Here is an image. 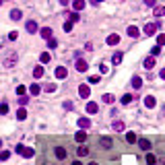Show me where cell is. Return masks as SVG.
Returning <instances> with one entry per match:
<instances>
[{"label":"cell","mask_w":165,"mask_h":165,"mask_svg":"<svg viewBox=\"0 0 165 165\" xmlns=\"http://www.w3.org/2000/svg\"><path fill=\"white\" fill-rule=\"evenodd\" d=\"M25 87H23V85H19V87H17V95H25Z\"/></svg>","instance_id":"7bdbcfd3"},{"label":"cell","mask_w":165,"mask_h":165,"mask_svg":"<svg viewBox=\"0 0 165 165\" xmlns=\"http://www.w3.org/2000/svg\"><path fill=\"white\" fill-rule=\"evenodd\" d=\"M136 142H138V147H140L142 151H149V149H151V142H149L147 138H138Z\"/></svg>","instance_id":"7c38bea8"},{"label":"cell","mask_w":165,"mask_h":165,"mask_svg":"<svg viewBox=\"0 0 165 165\" xmlns=\"http://www.w3.org/2000/svg\"><path fill=\"white\" fill-rule=\"evenodd\" d=\"M114 130L116 132H122V130H124V122H120V120L114 122Z\"/></svg>","instance_id":"1f68e13d"},{"label":"cell","mask_w":165,"mask_h":165,"mask_svg":"<svg viewBox=\"0 0 165 165\" xmlns=\"http://www.w3.org/2000/svg\"><path fill=\"white\" fill-rule=\"evenodd\" d=\"M161 54V45H153L151 48V56H159Z\"/></svg>","instance_id":"836d02e7"},{"label":"cell","mask_w":165,"mask_h":165,"mask_svg":"<svg viewBox=\"0 0 165 165\" xmlns=\"http://www.w3.org/2000/svg\"><path fill=\"white\" fill-rule=\"evenodd\" d=\"M79 95L83 97V99H87V97L91 95V89H89V85H80V87H79Z\"/></svg>","instance_id":"3957f363"},{"label":"cell","mask_w":165,"mask_h":165,"mask_svg":"<svg viewBox=\"0 0 165 165\" xmlns=\"http://www.w3.org/2000/svg\"><path fill=\"white\" fill-rule=\"evenodd\" d=\"M75 140H76V142H80V145H83V142H85V140H87V132H85V130H79V132H76V134H75Z\"/></svg>","instance_id":"30bf717a"},{"label":"cell","mask_w":165,"mask_h":165,"mask_svg":"<svg viewBox=\"0 0 165 165\" xmlns=\"http://www.w3.org/2000/svg\"><path fill=\"white\" fill-rule=\"evenodd\" d=\"M80 19V17H79V13H76V10H75V13H70V15H68V21H70V23H76V21H79Z\"/></svg>","instance_id":"d6a6232c"},{"label":"cell","mask_w":165,"mask_h":165,"mask_svg":"<svg viewBox=\"0 0 165 165\" xmlns=\"http://www.w3.org/2000/svg\"><path fill=\"white\" fill-rule=\"evenodd\" d=\"M56 157H58V159H66V149L64 147H56Z\"/></svg>","instance_id":"5bb4252c"},{"label":"cell","mask_w":165,"mask_h":165,"mask_svg":"<svg viewBox=\"0 0 165 165\" xmlns=\"http://www.w3.org/2000/svg\"><path fill=\"white\" fill-rule=\"evenodd\" d=\"M25 118H27V111H25V107H21L17 111V120H25Z\"/></svg>","instance_id":"f546056e"},{"label":"cell","mask_w":165,"mask_h":165,"mask_svg":"<svg viewBox=\"0 0 165 165\" xmlns=\"http://www.w3.org/2000/svg\"><path fill=\"white\" fill-rule=\"evenodd\" d=\"M132 87H134V89H140V87H142V79H140V76H132Z\"/></svg>","instance_id":"7402d4cb"},{"label":"cell","mask_w":165,"mask_h":165,"mask_svg":"<svg viewBox=\"0 0 165 165\" xmlns=\"http://www.w3.org/2000/svg\"><path fill=\"white\" fill-rule=\"evenodd\" d=\"M159 76H161V79L165 80V68H163V70H161V72H159Z\"/></svg>","instance_id":"7dc6e473"},{"label":"cell","mask_w":165,"mask_h":165,"mask_svg":"<svg viewBox=\"0 0 165 165\" xmlns=\"http://www.w3.org/2000/svg\"><path fill=\"white\" fill-rule=\"evenodd\" d=\"M17 153H19V155H23V157H27V159H31V157H33L35 155V151L33 149H27V147L25 145H17Z\"/></svg>","instance_id":"6da1fadb"},{"label":"cell","mask_w":165,"mask_h":165,"mask_svg":"<svg viewBox=\"0 0 165 165\" xmlns=\"http://www.w3.org/2000/svg\"><path fill=\"white\" fill-rule=\"evenodd\" d=\"M33 76L35 79H41V76H44V66H35L33 68Z\"/></svg>","instance_id":"ac0fdd59"},{"label":"cell","mask_w":165,"mask_h":165,"mask_svg":"<svg viewBox=\"0 0 165 165\" xmlns=\"http://www.w3.org/2000/svg\"><path fill=\"white\" fill-rule=\"evenodd\" d=\"M15 62H17V56L13 54V56H8V58H6V60H4V66H13V64H15Z\"/></svg>","instance_id":"83f0119b"},{"label":"cell","mask_w":165,"mask_h":165,"mask_svg":"<svg viewBox=\"0 0 165 165\" xmlns=\"http://www.w3.org/2000/svg\"><path fill=\"white\" fill-rule=\"evenodd\" d=\"M39 33H41V37H44V39H50V37H52V29H50V27H44Z\"/></svg>","instance_id":"d6986e66"},{"label":"cell","mask_w":165,"mask_h":165,"mask_svg":"<svg viewBox=\"0 0 165 165\" xmlns=\"http://www.w3.org/2000/svg\"><path fill=\"white\" fill-rule=\"evenodd\" d=\"M89 126H91V120H89V118H79V128H80V130H87Z\"/></svg>","instance_id":"52a82bcc"},{"label":"cell","mask_w":165,"mask_h":165,"mask_svg":"<svg viewBox=\"0 0 165 165\" xmlns=\"http://www.w3.org/2000/svg\"><path fill=\"white\" fill-rule=\"evenodd\" d=\"M66 75H68V70H66L64 66H58V68H56V79H66Z\"/></svg>","instance_id":"8fae6325"},{"label":"cell","mask_w":165,"mask_h":165,"mask_svg":"<svg viewBox=\"0 0 165 165\" xmlns=\"http://www.w3.org/2000/svg\"><path fill=\"white\" fill-rule=\"evenodd\" d=\"M153 66H155V56H149V58L145 60V68H147V70H151Z\"/></svg>","instance_id":"e0dca14e"},{"label":"cell","mask_w":165,"mask_h":165,"mask_svg":"<svg viewBox=\"0 0 165 165\" xmlns=\"http://www.w3.org/2000/svg\"><path fill=\"white\" fill-rule=\"evenodd\" d=\"M111 62H114V64H120V62H122V54H120V52H116V54L111 56Z\"/></svg>","instance_id":"4dcf8cb0"},{"label":"cell","mask_w":165,"mask_h":165,"mask_svg":"<svg viewBox=\"0 0 165 165\" xmlns=\"http://www.w3.org/2000/svg\"><path fill=\"white\" fill-rule=\"evenodd\" d=\"M27 101L29 99H27L25 95H19V105H27Z\"/></svg>","instance_id":"ee69618b"},{"label":"cell","mask_w":165,"mask_h":165,"mask_svg":"<svg viewBox=\"0 0 165 165\" xmlns=\"http://www.w3.org/2000/svg\"><path fill=\"white\" fill-rule=\"evenodd\" d=\"M87 68H89V64L79 58V60H76V70H79V72H87Z\"/></svg>","instance_id":"9c48e42d"},{"label":"cell","mask_w":165,"mask_h":165,"mask_svg":"<svg viewBox=\"0 0 165 165\" xmlns=\"http://www.w3.org/2000/svg\"><path fill=\"white\" fill-rule=\"evenodd\" d=\"M120 44V35L118 33H111L110 37H107V45H118Z\"/></svg>","instance_id":"8992f818"},{"label":"cell","mask_w":165,"mask_h":165,"mask_svg":"<svg viewBox=\"0 0 165 165\" xmlns=\"http://www.w3.org/2000/svg\"><path fill=\"white\" fill-rule=\"evenodd\" d=\"M157 45H165V33L157 35Z\"/></svg>","instance_id":"e575fe53"},{"label":"cell","mask_w":165,"mask_h":165,"mask_svg":"<svg viewBox=\"0 0 165 165\" xmlns=\"http://www.w3.org/2000/svg\"><path fill=\"white\" fill-rule=\"evenodd\" d=\"M128 35H130L132 39H134V37H138V35H140V31H138V27H134V25H130V27H128Z\"/></svg>","instance_id":"9a60e30c"},{"label":"cell","mask_w":165,"mask_h":165,"mask_svg":"<svg viewBox=\"0 0 165 165\" xmlns=\"http://www.w3.org/2000/svg\"><path fill=\"white\" fill-rule=\"evenodd\" d=\"M85 4H87L85 0H75V2H72V8H75L76 13H79V10H83V8H85Z\"/></svg>","instance_id":"4fadbf2b"},{"label":"cell","mask_w":165,"mask_h":165,"mask_svg":"<svg viewBox=\"0 0 165 165\" xmlns=\"http://www.w3.org/2000/svg\"><path fill=\"white\" fill-rule=\"evenodd\" d=\"M10 157V151H0V161H6Z\"/></svg>","instance_id":"d590c367"},{"label":"cell","mask_w":165,"mask_h":165,"mask_svg":"<svg viewBox=\"0 0 165 165\" xmlns=\"http://www.w3.org/2000/svg\"><path fill=\"white\" fill-rule=\"evenodd\" d=\"M89 165H99V163H89Z\"/></svg>","instance_id":"f907efd6"},{"label":"cell","mask_w":165,"mask_h":165,"mask_svg":"<svg viewBox=\"0 0 165 165\" xmlns=\"http://www.w3.org/2000/svg\"><path fill=\"white\" fill-rule=\"evenodd\" d=\"M27 31H29V33H35V31H37V23H35V21H27Z\"/></svg>","instance_id":"44dd1931"},{"label":"cell","mask_w":165,"mask_h":165,"mask_svg":"<svg viewBox=\"0 0 165 165\" xmlns=\"http://www.w3.org/2000/svg\"><path fill=\"white\" fill-rule=\"evenodd\" d=\"M89 83H91V85H97V83H99V76H97V75L89 76Z\"/></svg>","instance_id":"ab89813d"},{"label":"cell","mask_w":165,"mask_h":165,"mask_svg":"<svg viewBox=\"0 0 165 165\" xmlns=\"http://www.w3.org/2000/svg\"><path fill=\"white\" fill-rule=\"evenodd\" d=\"M126 140H128V142L132 145V142H136L138 138H136V134H134V132H126Z\"/></svg>","instance_id":"484cf974"},{"label":"cell","mask_w":165,"mask_h":165,"mask_svg":"<svg viewBox=\"0 0 165 165\" xmlns=\"http://www.w3.org/2000/svg\"><path fill=\"white\" fill-rule=\"evenodd\" d=\"M155 163H157L155 155H153V153H147V165H155Z\"/></svg>","instance_id":"4316f807"},{"label":"cell","mask_w":165,"mask_h":165,"mask_svg":"<svg viewBox=\"0 0 165 165\" xmlns=\"http://www.w3.org/2000/svg\"><path fill=\"white\" fill-rule=\"evenodd\" d=\"M17 37H19V33H17V31H10V33H8V39L10 41H15Z\"/></svg>","instance_id":"f6af8a7d"},{"label":"cell","mask_w":165,"mask_h":165,"mask_svg":"<svg viewBox=\"0 0 165 165\" xmlns=\"http://www.w3.org/2000/svg\"><path fill=\"white\" fill-rule=\"evenodd\" d=\"M76 155H79V157H85V155H89V149H87L85 145H80V147H79V151H76Z\"/></svg>","instance_id":"603a6c76"},{"label":"cell","mask_w":165,"mask_h":165,"mask_svg":"<svg viewBox=\"0 0 165 165\" xmlns=\"http://www.w3.org/2000/svg\"><path fill=\"white\" fill-rule=\"evenodd\" d=\"M99 145L103 147V149H111V145H114V142H111L110 136H101V138H99Z\"/></svg>","instance_id":"277c9868"},{"label":"cell","mask_w":165,"mask_h":165,"mask_svg":"<svg viewBox=\"0 0 165 165\" xmlns=\"http://www.w3.org/2000/svg\"><path fill=\"white\" fill-rule=\"evenodd\" d=\"M44 89L48 91V93H54V91H56V85H54V83H48V85H45Z\"/></svg>","instance_id":"8d00e7d4"},{"label":"cell","mask_w":165,"mask_h":165,"mask_svg":"<svg viewBox=\"0 0 165 165\" xmlns=\"http://www.w3.org/2000/svg\"><path fill=\"white\" fill-rule=\"evenodd\" d=\"M39 91H41V87L37 85V83H33V85L29 87V93H31V95H39Z\"/></svg>","instance_id":"ffe728a7"},{"label":"cell","mask_w":165,"mask_h":165,"mask_svg":"<svg viewBox=\"0 0 165 165\" xmlns=\"http://www.w3.org/2000/svg\"><path fill=\"white\" fill-rule=\"evenodd\" d=\"M68 2H70V0H60V4H64V6L68 4Z\"/></svg>","instance_id":"c3c4849f"},{"label":"cell","mask_w":165,"mask_h":165,"mask_svg":"<svg viewBox=\"0 0 165 165\" xmlns=\"http://www.w3.org/2000/svg\"><path fill=\"white\" fill-rule=\"evenodd\" d=\"M4 114H8V105H6V103H0V116H4Z\"/></svg>","instance_id":"74e56055"},{"label":"cell","mask_w":165,"mask_h":165,"mask_svg":"<svg viewBox=\"0 0 165 165\" xmlns=\"http://www.w3.org/2000/svg\"><path fill=\"white\" fill-rule=\"evenodd\" d=\"M48 45H50L52 50H54L56 45H58V41H56V39H54V37H50V39H48Z\"/></svg>","instance_id":"b9f144b4"},{"label":"cell","mask_w":165,"mask_h":165,"mask_svg":"<svg viewBox=\"0 0 165 165\" xmlns=\"http://www.w3.org/2000/svg\"><path fill=\"white\" fill-rule=\"evenodd\" d=\"M97 111H99V105L95 101H89L87 103V114H97Z\"/></svg>","instance_id":"5b68a950"},{"label":"cell","mask_w":165,"mask_h":165,"mask_svg":"<svg viewBox=\"0 0 165 165\" xmlns=\"http://www.w3.org/2000/svg\"><path fill=\"white\" fill-rule=\"evenodd\" d=\"M0 4H2V0H0Z\"/></svg>","instance_id":"db71d44e"},{"label":"cell","mask_w":165,"mask_h":165,"mask_svg":"<svg viewBox=\"0 0 165 165\" xmlns=\"http://www.w3.org/2000/svg\"><path fill=\"white\" fill-rule=\"evenodd\" d=\"M0 147H2V140H0Z\"/></svg>","instance_id":"f5cc1de1"},{"label":"cell","mask_w":165,"mask_h":165,"mask_svg":"<svg viewBox=\"0 0 165 165\" xmlns=\"http://www.w3.org/2000/svg\"><path fill=\"white\" fill-rule=\"evenodd\" d=\"M145 105H147V107H149V110H153V107H155V105H157L155 97H153V95H147V97H145Z\"/></svg>","instance_id":"ba28073f"},{"label":"cell","mask_w":165,"mask_h":165,"mask_svg":"<svg viewBox=\"0 0 165 165\" xmlns=\"http://www.w3.org/2000/svg\"><path fill=\"white\" fill-rule=\"evenodd\" d=\"M101 101H103V103H114L116 97H114V95H110V93H105V95L101 97Z\"/></svg>","instance_id":"cb8c5ba5"},{"label":"cell","mask_w":165,"mask_h":165,"mask_svg":"<svg viewBox=\"0 0 165 165\" xmlns=\"http://www.w3.org/2000/svg\"><path fill=\"white\" fill-rule=\"evenodd\" d=\"M95 2H103V0H95Z\"/></svg>","instance_id":"816d5d0a"},{"label":"cell","mask_w":165,"mask_h":165,"mask_svg":"<svg viewBox=\"0 0 165 165\" xmlns=\"http://www.w3.org/2000/svg\"><path fill=\"white\" fill-rule=\"evenodd\" d=\"M72 165H83V163H80V161H75V163H72Z\"/></svg>","instance_id":"681fc988"},{"label":"cell","mask_w":165,"mask_h":165,"mask_svg":"<svg viewBox=\"0 0 165 165\" xmlns=\"http://www.w3.org/2000/svg\"><path fill=\"white\" fill-rule=\"evenodd\" d=\"M50 58H52V56L48 54V52H44V54L39 56V62H41V64H48V62H50Z\"/></svg>","instance_id":"d4e9b609"},{"label":"cell","mask_w":165,"mask_h":165,"mask_svg":"<svg viewBox=\"0 0 165 165\" xmlns=\"http://www.w3.org/2000/svg\"><path fill=\"white\" fill-rule=\"evenodd\" d=\"M145 4L147 6H155V0H145Z\"/></svg>","instance_id":"bcb514c9"},{"label":"cell","mask_w":165,"mask_h":165,"mask_svg":"<svg viewBox=\"0 0 165 165\" xmlns=\"http://www.w3.org/2000/svg\"><path fill=\"white\" fill-rule=\"evenodd\" d=\"M157 27H159V23H147V25H145V29H142V31H145V35H149V37H151V35H155Z\"/></svg>","instance_id":"7a4b0ae2"},{"label":"cell","mask_w":165,"mask_h":165,"mask_svg":"<svg viewBox=\"0 0 165 165\" xmlns=\"http://www.w3.org/2000/svg\"><path fill=\"white\" fill-rule=\"evenodd\" d=\"M64 31H66V33L72 31V23H70V21H66V23H64Z\"/></svg>","instance_id":"60d3db41"},{"label":"cell","mask_w":165,"mask_h":165,"mask_svg":"<svg viewBox=\"0 0 165 165\" xmlns=\"http://www.w3.org/2000/svg\"><path fill=\"white\" fill-rule=\"evenodd\" d=\"M130 101H132V95H128V93H126V95L122 97V103H124V105H128Z\"/></svg>","instance_id":"f35d334b"},{"label":"cell","mask_w":165,"mask_h":165,"mask_svg":"<svg viewBox=\"0 0 165 165\" xmlns=\"http://www.w3.org/2000/svg\"><path fill=\"white\" fill-rule=\"evenodd\" d=\"M153 13H155V17H163L165 15V6H155Z\"/></svg>","instance_id":"f1b7e54d"},{"label":"cell","mask_w":165,"mask_h":165,"mask_svg":"<svg viewBox=\"0 0 165 165\" xmlns=\"http://www.w3.org/2000/svg\"><path fill=\"white\" fill-rule=\"evenodd\" d=\"M21 17H23V13H21L19 8H13V10H10V19H13V21H19Z\"/></svg>","instance_id":"2e32d148"}]
</instances>
